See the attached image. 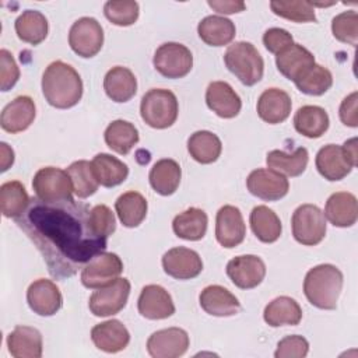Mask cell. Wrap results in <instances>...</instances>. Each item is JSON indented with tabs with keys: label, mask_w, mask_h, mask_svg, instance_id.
Wrapping results in <instances>:
<instances>
[{
	"label": "cell",
	"mask_w": 358,
	"mask_h": 358,
	"mask_svg": "<svg viewBox=\"0 0 358 358\" xmlns=\"http://www.w3.org/2000/svg\"><path fill=\"white\" fill-rule=\"evenodd\" d=\"M291 108V96L280 88H267L257 99V115L268 124L282 123L289 116Z\"/></svg>",
	"instance_id": "24"
},
{
	"label": "cell",
	"mask_w": 358,
	"mask_h": 358,
	"mask_svg": "<svg viewBox=\"0 0 358 358\" xmlns=\"http://www.w3.org/2000/svg\"><path fill=\"white\" fill-rule=\"evenodd\" d=\"M36 115L35 102L28 95H20L8 102L0 116V126L4 131L15 134L27 130Z\"/></svg>",
	"instance_id": "20"
},
{
	"label": "cell",
	"mask_w": 358,
	"mask_h": 358,
	"mask_svg": "<svg viewBox=\"0 0 358 358\" xmlns=\"http://www.w3.org/2000/svg\"><path fill=\"white\" fill-rule=\"evenodd\" d=\"M271 11L285 20L294 22H316L315 8L310 1H270Z\"/></svg>",
	"instance_id": "44"
},
{
	"label": "cell",
	"mask_w": 358,
	"mask_h": 358,
	"mask_svg": "<svg viewBox=\"0 0 358 358\" xmlns=\"http://www.w3.org/2000/svg\"><path fill=\"white\" fill-rule=\"evenodd\" d=\"M90 210L74 199L43 201L35 197L15 220L42 255L52 277L62 280L74 275L106 249L108 239L91 228Z\"/></svg>",
	"instance_id": "1"
},
{
	"label": "cell",
	"mask_w": 358,
	"mask_h": 358,
	"mask_svg": "<svg viewBox=\"0 0 358 358\" xmlns=\"http://www.w3.org/2000/svg\"><path fill=\"white\" fill-rule=\"evenodd\" d=\"M138 313L150 320H161L175 313V305L171 294L161 285H145L137 301Z\"/></svg>",
	"instance_id": "18"
},
{
	"label": "cell",
	"mask_w": 358,
	"mask_h": 358,
	"mask_svg": "<svg viewBox=\"0 0 358 358\" xmlns=\"http://www.w3.org/2000/svg\"><path fill=\"white\" fill-rule=\"evenodd\" d=\"M294 43V38L292 35L284 29V28H268L264 34H263V45L264 48L277 55L280 53L281 50H284L285 48H288L289 45Z\"/></svg>",
	"instance_id": "50"
},
{
	"label": "cell",
	"mask_w": 358,
	"mask_h": 358,
	"mask_svg": "<svg viewBox=\"0 0 358 358\" xmlns=\"http://www.w3.org/2000/svg\"><path fill=\"white\" fill-rule=\"evenodd\" d=\"M199 302L201 309L211 316L228 317L239 313L241 310L238 298L222 285L206 287L199 295Z\"/></svg>",
	"instance_id": "23"
},
{
	"label": "cell",
	"mask_w": 358,
	"mask_h": 358,
	"mask_svg": "<svg viewBox=\"0 0 358 358\" xmlns=\"http://www.w3.org/2000/svg\"><path fill=\"white\" fill-rule=\"evenodd\" d=\"M207 106L222 119L238 116L242 108L241 96L225 81H213L206 90Z\"/></svg>",
	"instance_id": "21"
},
{
	"label": "cell",
	"mask_w": 358,
	"mask_h": 358,
	"mask_svg": "<svg viewBox=\"0 0 358 358\" xmlns=\"http://www.w3.org/2000/svg\"><path fill=\"white\" fill-rule=\"evenodd\" d=\"M91 340L98 350L115 354L127 347L130 333L120 320L110 319L98 323L91 329Z\"/></svg>",
	"instance_id": "22"
},
{
	"label": "cell",
	"mask_w": 358,
	"mask_h": 358,
	"mask_svg": "<svg viewBox=\"0 0 358 358\" xmlns=\"http://www.w3.org/2000/svg\"><path fill=\"white\" fill-rule=\"evenodd\" d=\"M147 200L145 197L134 190L126 192L115 201V210L120 222L127 228L138 227L147 215Z\"/></svg>",
	"instance_id": "36"
},
{
	"label": "cell",
	"mask_w": 358,
	"mask_h": 358,
	"mask_svg": "<svg viewBox=\"0 0 358 358\" xmlns=\"http://www.w3.org/2000/svg\"><path fill=\"white\" fill-rule=\"evenodd\" d=\"M309 343L305 337L294 334L278 341L274 352L275 358H303L308 355Z\"/></svg>",
	"instance_id": "48"
},
{
	"label": "cell",
	"mask_w": 358,
	"mask_h": 358,
	"mask_svg": "<svg viewBox=\"0 0 358 358\" xmlns=\"http://www.w3.org/2000/svg\"><path fill=\"white\" fill-rule=\"evenodd\" d=\"M103 90L115 102H127L137 92V80L133 71L123 66L112 67L103 78Z\"/></svg>",
	"instance_id": "28"
},
{
	"label": "cell",
	"mask_w": 358,
	"mask_h": 358,
	"mask_svg": "<svg viewBox=\"0 0 358 358\" xmlns=\"http://www.w3.org/2000/svg\"><path fill=\"white\" fill-rule=\"evenodd\" d=\"M162 267L168 275L176 280H190L201 273L203 262L196 250L178 246L162 256Z\"/></svg>",
	"instance_id": "16"
},
{
	"label": "cell",
	"mask_w": 358,
	"mask_h": 358,
	"mask_svg": "<svg viewBox=\"0 0 358 358\" xmlns=\"http://www.w3.org/2000/svg\"><path fill=\"white\" fill-rule=\"evenodd\" d=\"M90 224L92 231L102 238L112 235L116 229V218L112 210L105 204L94 206L90 210Z\"/></svg>",
	"instance_id": "47"
},
{
	"label": "cell",
	"mask_w": 358,
	"mask_h": 358,
	"mask_svg": "<svg viewBox=\"0 0 358 358\" xmlns=\"http://www.w3.org/2000/svg\"><path fill=\"white\" fill-rule=\"evenodd\" d=\"M315 164L319 173L330 182L344 179L355 166L344 152L343 145L337 144H327L322 147L316 154Z\"/></svg>",
	"instance_id": "19"
},
{
	"label": "cell",
	"mask_w": 358,
	"mask_h": 358,
	"mask_svg": "<svg viewBox=\"0 0 358 358\" xmlns=\"http://www.w3.org/2000/svg\"><path fill=\"white\" fill-rule=\"evenodd\" d=\"M103 138L106 145L112 151L120 155H126L138 143L140 136H138V130L133 123L117 119L108 124L103 133Z\"/></svg>",
	"instance_id": "38"
},
{
	"label": "cell",
	"mask_w": 358,
	"mask_h": 358,
	"mask_svg": "<svg viewBox=\"0 0 358 358\" xmlns=\"http://www.w3.org/2000/svg\"><path fill=\"white\" fill-rule=\"evenodd\" d=\"M122 271L123 263L116 253L101 252L83 267L80 278L84 287L98 289L119 278Z\"/></svg>",
	"instance_id": "11"
},
{
	"label": "cell",
	"mask_w": 358,
	"mask_h": 358,
	"mask_svg": "<svg viewBox=\"0 0 358 358\" xmlns=\"http://www.w3.org/2000/svg\"><path fill=\"white\" fill-rule=\"evenodd\" d=\"M207 214L197 207H190L178 214L172 221V229L178 238L186 241H200L207 231Z\"/></svg>",
	"instance_id": "35"
},
{
	"label": "cell",
	"mask_w": 358,
	"mask_h": 358,
	"mask_svg": "<svg viewBox=\"0 0 358 358\" xmlns=\"http://www.w3.org/2000/svg\"><path fill=\"white\" fill-rule=\"evenodd\" d=\"M69 45L81 57H94L103 45V29L92 17H81L69 31Z\"/></svg>",
	"instance_id": "10"
},
{
	"label": "cell",
	"mask_w": 358,
	"mask_h": 358,
	"mask_svg": "<svg viewBox=\"0 0 358 358\" xmlns=\"http://www.w3.org/2000/svg\"><path fill=\"white\" fill-rule=\"evenodd\" d=\"M309 161V154L305 147H298L294 152L273 150L266 157V164L270 169L282 173L284 176H299L305 172Z\"/></svg>",
	"instance_id": "34"
},
{
	"label": "cell",
	"mask_w": 358,
	"mask_h": 358,
	"mask_svg": "<svg viewBox=\"0 0 358 358\" xmlns=\"http://www.w3.org/2000/svg\"><path fill=\"white\" fill-rule=\"evenodd\" d=\"M0 154H1V158H0V171L1 172H6L13 164H14V151L8 147V144L6 143H1L0 144Z\"/></svg>",
	"instance_id": "53"
},
{
	"label": "cell",
	"mask_w": 358,
	"mask_h": 358,
	"mask_svg": "<svg viewBox=\"0 0 358 358\" xmlns=\"http://www.w3.org/2000/svg\"><path fill=\"white\" fill-rule=\"evenodd\" d=\"M208 6L220 14H235L246 8L243 1H227V0H208Z\"/></svg>",
	"instance_id": "52"
},
{
	"label": "cell",
	"mask_w": 358,
	"mask_h": 358,
	"mask_svg": "<svg viewBox=\"0 0 358 358\" xmlns=\"http://www.w3.org/2000/svg\"><path fill=\"white\" fill-rule=\"evenodd\" d=\"M180 178V165L171 158H162L157 161L148 175L151 187L161 196L173 194L179 187Z\"/></svg>",
	"instance_id": "30"
},
{
	"label": "cell",
	"mask_w": 358,
	"mask_h": 358,
	"mask_svg": "<svg viewBox=\"0 0 358 358\" xmlns=\"http://www.w3.org/2000/svg\"><path fill=\"white\" fill-rule=\"evenodd\" d=\"M27 302L31 310L39 316H53L63 305V296L59 287L45 278H39L27 289Z\"/></svg>",
	"instance_id": "17"
},
{
	"label": "cell",
	"mask_w": 358,
	"mask_h": 358,
	"mask_svg": "<svg viewBox=\"0 0 358 358\" xmlns=\"http://www.w3.org/2000/svg\"><path fill=\"white\" fill-rule=\"evenodd\" d=\"M323 214L334 227H352L358 218L357 197L350 192H336L327 199Z\"/></svg>",
	"instance_id": "25"
},
{
	"label": "cell",
	"mask_w": 358,
	"mask_h": 358,
	"mask_svg": "<svg viewBox=\"0 0 358 358\" xmlns=\"http://www.w3.org/2000/svg\"><path fill=\"white\" fill-rule=\"evenodd\" d=\"M246 235V225L242 213L238 207L227 204L217 211L215 217V238L217 242L227 248L241 245Z\"/></svg>",
	"instance_id": "13"
},
{
	"label": "cell",
	"mask_w": 358,
	"mask_h": 358,
	"mask_svg": "<svg viewBox=\"0 0 358 358\" xmlns=\"http://www.w3.org/2000/svg\"><path fill=\"white\" fill-rule=\"evenodd\" d=\"M8 352L14 358H41L42 334L31 326H17L7 336Z\"/></svg>",
	"instance_id": "27"
},
{
	"label": "cell",
	"mask_w": 358,
	"mask_h": 358,
	"mask_svg": "<svg viewBox=\"0 0 358 358\" xmlns=\"http://www.w3.org/2000/svg\"><path fill=\"white\" fill-rule=\"evenodd\" d=\"M31 203L24 185L18 180H8L0 186V208L6 218H20Z\"/></svg>",
	"instance_id": "41"
},
{
	"label": "cell",
	"mask_w": 358,
	"mask_h": 358,
	"mask_svg": "<svg viewBox=\"0 0 358 358\" xmlns=\"http://www.w3.org/2000/svg\"><path fill=\"white\" fill-rule=\"evenodd\" d=\"M249 221L255 236L263 243H273L281 235V221L267 206H256L250 213Z\"/></svg>",
	"instance_id": "40"
},
{
	"label": "cell",
	"mask_w": 358,
	"mask_h": 358,
	"mask_svg": "<svg viewBox=\"0 0 358 358\" xmlns=\"http://www.w3.org/2000/svg\"><path fill=\"white\" fill-rule=\"evenodd\" d=\"M294 83L301 92L319 96L330 90L333 85V76L329 69L315 63Z\"/></svg>",
	"instance_id": "43"
},
{
	"label": "cell",
	"mask_w": 358,
	"mask_h": 358,
	"mask_svg": "<svg viewBox=\"0 0 358 358\" xmlns=\"http://www.w3.org/2000/svg\"><path fill=\"white\" fill-rule=\"evenodd\" d=\"M315 63L313 53L299 43H292L275 55L278 71L291 81H296Z\"/></svg>",
	"instance_id": "26"
},
{
	"label": "cell",
	"mask_w": 358,
	"mask_h": 358,
	"mask_svg": "<svg viewBox=\"0 0 358 358\" xmlns=\"http://www.w3.org/2000/svg\"><path fill=\"white\" fill-rule=\"evenodd\" d=\"M42 94L53 108H73L83 96V80L70 64L62 60L52 62L42 76Z\"/></svg>",
	"instance_id": "2"
},
{
	"label": "cell",
	"mask_w": 358,
	"mask_h": 358,
	"mask_svg": "<svg viewBox=\"0 0 358 358\" xmlns=\"http://www.w3.org/2000/svg\"><path fill=\"white\" fill-rule=\"evenodd\" d=\"M35 197L43 201L73 200L74 189L67 171L56 166L41 168L32 179Z\"/></svg>",
	"instance_id": "7"
},
{
	"label": "cell",
	"mask_w": 358,
	"mask_h": 358,
	"mask_svg": "<svg viewBox=\"0 0 358 358\" xmlns=\"http://www.w3.org/2000/svg\"><path fill=\"white\" fill-rule=\"evenodd\" d=\"M331 32L340 42L357 46L358 41V14L354 10L337 14L331 21Z\"/></svg>",
	"instance_id": "46"
},
{
	"label": "cell",
	"mask_w": 358,
	"mask_h": 358,
	"mask_svg": "<svg viewBox=\"0 0 358 358\" xmlns=\"http://www.w3.org/2000/svg\"><path fill=\"white\" fill-rule=\"evenodd\" d=\"M357 101L358 94L357 91L351 92L348 96H345L340 105V119L345 126L357 127L358 126V113H357Z\"/></svg>",
	"instance_id": "51"
},
{
	"label": "cell",
	"mask_w": 358,
	"mask_h": 358,
	"mask_svg": "<svg viewBox=\"0 0 358 358\" xmlns=\"http://www.w3.org/2000/svg\"><path fill=\"white\" fill-rule=\"evenodd\" d=\"M187 151L190 157L200 164H213L222 151L221 140L208 130L194 131L187 140Z\"/></svg>",
	"instance_id": "39"
},
{
	"label": "cell",
	"mask_w": 358,
	"mask_h": 358,
	"mask_svg": "<svg viewBox=\"0 0 358 358\" xmlns=\"http://www.w3.org/2000/svg\"><path fill=\"white\" fill-rule=\"evenodd\" d=\"M179 113V105L176 95L165 88L148 90L140 103L141 119L154 129L171 127Z\"/></svg>",
	"instance_id": "5"
},
{
	"label": "cell",
	"mask_w": 358,
	"mask_h": 358,
	"mask_svg": "<svg viewBox=\"0 0 358 358\" xmlns=\"http://www.w3.org/2000/svg\"><path fill=\"white\" fill-rule=\"evenodd\" d=\"M235 24L221 15H207L197 25L200 39L210 46H224L235 38Z\"/></svg>",
	"instance_id": "31"
},
{
	"label": "cell",
	"mask_w": 358,
	"mask_h": 358,
	"mask_svg": "<svg viewBox=\"0 0 358 358\" xmlns=\"http://www.w3.org/2000/svg\"><path fill=\"white\" fill-rule=\"evenodd\" d=\"M227 275L241 289L257 287L266 275V264L256 255H242L227 264Z\"/></svg>",
	"instance_id": "14"
},
{
	"label": "cell",
	"mask_w": 358,
	"mask_h": 358,
	"mask_svg": "<svg viewBox=\"0 0 358 358\" xmlns=\"http://www.w3.org/2000/svg\"><path fill=\"white\" fill-rule=\"evenodd\" d=\"M224 62L227 69L245 85L257 84L264 71V62L259 50L250 42H235L228 46Z\"/></svg>",
	"instance_id": "4"
},
{
	"label": "cell",
	"mask_w": 358,
	"mask_h": 358,
	"mask_svg": "<svg viewBox=\"0 0 358 358\" xmlns=\"http://www.w3.org/2000/svg\"><path fill=\"white\" fill-rule=\"evenodd\" d=\"M20 78V69L7 49L0 50V88L1 91L11 90Z\"/></svg>",
	"instance_id": "49"
},
{
	"label": "cell",
	"mask_w": 358,
	"mask_h": 358,
	"mask_svg": "<svg viewBox=\"0 0 358 358\" xmlns=\"http://www.w3.org/2000/svg\"><path fill=\"white\" fill-rule=\"evenodd\" d=\"M189 348V336L180 327L154 331L147 340V351L154 358H178Z\"/></svg>",
	"instance_id": "15"
},
{
	"label": "cell",
	"mask_w": 358,
	"mask_h": 358,
	"mask_svg": "<svg viewBox=\"0 0 358 358\" xmlns=\"http://www.w3.org/2000/svg\"><path fill=\"white\" fill-rule=\"evenodd\" d=\"M17 36L31 45H39L48 36L49 25L46 17L36 10H25L14 22Z\"/></svg>",
	"instance_id": "37"
},
{
	"label": "cell",
	"mask_w": 358,
	"mask_h": 358,
	"mask_svg": "<svg viewBox=\"0 0 358 358\" xmlns=\"http://www.w3.org/2000/svg\"><path fill=\"white\" fill-rule=\"evenodd\" d=\"M291 227L295 241L305 246H315L326 236L324 214L315 204H301L292 214Z\"/></svg>",
	"instance_id": "6"
},
{
	"label": "cell",
	"mask_w": 358,
	"mask_h": 358,
	"mask_svg": "<svg viewBox=\"0 0 358 358\" xmlns=\"http://www.w3.org/2000/svg\"><path fill=\"white\" fill-rule=\"evenodd\" d=\"M155 70L166 78H182L193 67V56L189 48L178 42H166L157 48L152 59Z\"/></svg>",
	"instance_id": "8"
},
{
	"label": "cell",
	"mask_w": 358,
	"mask_h": 358,
	"mask_svg": "<svg viewBox=\"0 0 358 358\" xmlns=\"http://www.w3.org/2000/svg\"><path fill=\"white\" fill-rule=\"evenodd\" d=\"M329 123L327 112L317 105L301 106L294 116L295 130L308 138L322 137L327 131Z\"/></svg>",
	"instance_id": "29"
},
{
	"label": "cell",
	"mask_w": 358,
	"mask_h": 358,
	"mask_svg": "<svg viewBox=\"0 0 358 358\" xmlns=\"http://www.w3.org/2000/svg\"><path fill=\"white\" fill-rule=\"evenodd\" d=\"M343 150L347 154V157L352 161V164L357 166V162H358V157H357V138L352 137V138L347 140L343 144Z\"/></svg>",
	"instance_id": "54"
},
{
	"label": "cell",
	"mask_w": 358,
	"mask_h": 358,
	"mask_svg": "<svg viewBox=\"0 0 358 358\" xmlns=\"http://www.w3.org/2000/svg\"><path fill=\"white\" fill-rule=\"evenodd\" d=\"M140 7L134 0H110L103 6L105 17L115 25L129 27L138 18Z\"/></svg>",
	"instance_id": "45"
},
{
	"label": "cell",
	"mask_w": 358,
	"mask_h": 358,
	"mask_svg": "<svg viewBox=\"0 0 358 358\" xmlns=\"http://www.w3.org/2000/svg\"><path fill=\"white\" fill-rule=\"evenodd\" d=\"M263 319L271 327L296 326L302 319V309L294 298L282 295L266 305Z\"/></svg>",
	"instance_id": "32"
},
{
	"label": "cell",
	"mask_w": 358,
	"mask_h": 358,
	"mask_svg": "<svg viewBox=\"0 0 358 358\" xmlns=\"http://www.w3.org/2000/svg\"><path fill=\"white\" fill-rule=\"evenodd\" d=\"M67 173L71 179L74 194L78 199H87L98 190V180L92 171L91 162L85 159L74 161L67 169Z\"/></svg>",
	"instance_id": "42"
},
{
	"label": "cell",
	"mask_w": 358,
	"mask_h": 358,
	"mask_svg": "<svg viewBox=\"0 0 358 358\" xmlns=\"http://www.w3.org/2000/svg\"><path fill=\"white\" fill-rule=\"evenodd\" d=\"M130 288V281L120 277L116 278L113 282L98 288L92 292L88 301L91 313L99 317L119 313L127 303Z\"/></svg>",
	"instance_id": "9"
},
{
	"label": "cell",
	"mask_w": 358,
	"mask_h": 358,
	"mask_svg": "<svg viewBox=\"0 0 358 358\" xmlns=\"http://www.w3.org/2000/svg\"><path fill=\"white\" fill-rule=\"evenodd\" d=\"M91 166L98 183L103 187H113L123 183L129 175L127 165L106 152L96 154L91 161Z\"/></svg>",
	"instance_id": "33"
},
{
	"label": "cell",
	"mask_w": 358,
	"mask_h": 358,
	"mask_svg": "<svg viewBox=\"0 0 358 358\" xmlns=\"http://www.w3.org/2000/svg\"><path fill=\"white\" fill-rule=\"evenodd\" d=\"M343 273L334 264L315 266L305 275L303 294L319 309H336L343 289Z\"/></svg>",
	"instance_id": "3"
},
{
	"label": "cell",
	"mask_w": 358,
	"mask_h": 358,
	"mask_svg": "<svg viewBox=\"0 0 358 358\" xmlns=\"http://www.w3.org/2000/svg\"><path fill=\"white\" fill-rule=\"evenodd\" d=\"M248 190L266 201H275L287 196L289 182L287 176L267 168H257L252 171L246 179Z\"/></svg>",
	"instance_id": "12"
}]
</instances>
